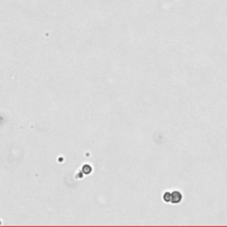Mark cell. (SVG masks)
Returning a JSON list of instances; mask_svg holds the SVG:
<instances>
[{"instance_id": "6da1fadb", "label": "cell", "mask_w": 227, "mask_h": 227, "mask_svg": "<svg viewBox=\"0 0 227 227\" xmlns=\"http://www.w3.org/2000/svg\"><path fill=\"white\" fill-rule=\"evenodd\" d=\"M182 200V194L177 192V191H174L171 193V198H170V202L172 203H179Z\"/></svg>"}, {"instance_id": "7a4b0ae2", "label": "cell", "mask_w": 227, "mask_h": 227, "mask_svg": "<svg viewBox=\"0 0 227 227\" xmlns=\"http://www.w3.org/2000/svg\"><path fill=\"white\" fill-rule=\"evenodd\" d=\"M170 198H171V194L169 193V192H167V193L164 194V196H163L164 200L167 201V202H170Z\"/></svg>"}]
</instances>
